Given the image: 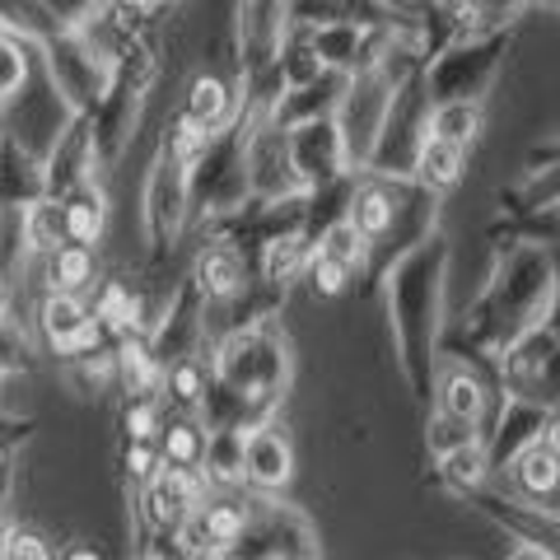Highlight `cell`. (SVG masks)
<instances>
[{"mask_svg":"<svg viewBox=\"0 0 560 560\" xmlns=\"http://www.w3.org/2000/svg\"><path fill=\"white\" fill-rule=\"evenodd\" d=\"M477 121H481V113L471 108V103H444V108L434 113V140L467 145V140L477 136Z\"/></svg>","mask_w":560,"mask_h":560,"instance_id":"4fadbf2b","label":"cell"},{"mask_svg":"<svg viewBox=\"0 0 560 560\" xmlns=\"http://www.w3.org/2000/svg\"><path fill=\"white\" fill-rule=\"evenodd\" d=\"M187 113L197 127H215V121H224V113H230V90L210 75L197 80L191 84V98H187Z\"/></svg>","mask_w":560,"mask_h":560,"instance_id":"7c38bea8","label":"cell"},{"mask_svg":"<svg viewBox=\"0 0 560 560\" xmlns=\"http://www.w3.org/2000/svg\"><path fill=\"white\" fill-rule=\"evenodd\" d=\"M364 253H370V238H364L355 224H337V230L327 234V243H323V257H331V261H341V267L350 271V267H360L364 261Z\"/></svg>","mask_w":560,"mask_h":560,"instance_id":"ac0fdd59","label":"cell"},{"mask_svg":"<svg viewBox=\"0 0 560 560\" xmlns=\"http://www.w3.org/2000/svg\"><path fill=\"white\" fill-rule=\"evenodd\" d=\"M20 80H24V61H20V51H14V47H0V94L20 90Z\"/></svg>","mask_w":560,"mask_h":560,"instance_id":"603a6c76","label":"cell"},{"mask_svg":"<svg viewBox=\"0 0 560 560\" xmlns=\"http://www.w3.org/2000/svg\"><path fill=\"white\" fill-rule=\"evenodd\" d=\"M440 481L453 490V495H477V490L490 481V458H486V444H467L458 453L440 458Z\"/></svg>","mask_w":560,"mask_h":560,"instance_id":"52a82bcc","label":"cell"},{"mask_svg":"<svg viewBox=\"0 0 560 560\" xmlns=\"http://www.w3.org/2000/svg\"><path fill=\"white\" fill-rule=\"evenodd\" d=\"M308 280H313V290H318L323 300H337V294L346 290L350 271L341 267V261H331V257H318V261H313V271H308Z\"/></svg>","mask_w":560,"mask_h":560,"instance_id":"d6986e66","label":"cell"},{"mask_svg":"<svg viewBox=\"0 0 560 560\" xmlns=\"http://www.w3.org/2000/svg\"><path fill=\"white\" fill-rule=\"evenodd\" d=\"M463 178V145H448V140H425L420 145V183L425 187H453Z\"/></svg>","mask_w":560,"mask_h":560,"instance_id":"9c48e42d","label":"cell"},{"mask_svg":"<svg viewBox=\"0 0 560 560\" xmlns=\"http://www.w3.org/2000/svg\"><path fill=\"white\" fill-rule=\"evenodd\" d=\"M350 224H355L364 238H383L393 230V197L383 187H364L355 197V215H350Z\"/></svg>","mask_w":560,"mask_h":560,"instance_id":"8fae6325","label":"cell"},{"mask_svg":"<svg viewBox=\"0 0 560 560\" xmlns=\"http://www.w3.org/2000/svg\"><path fill=\"white\" fill-rule=\"evenodd\" d=\"M440 411L477 430L481 416H486V383L477 374H467L463 364H448L444 378H440Z\"/></svg>","mask_w":560,"mask_h":560,"instance_id":"5b68a950","label":"cell"},{"mask_svg":"<svg viewBox=\"0 0 560 560\" xmlns=\"http://www.w3.org/2000/svg\"><path fill=\"white\" fill-rule=\"evenodd\" d=\"M504 471H510V481H514L510 495L556 510V500H560V453L556 448H547V444L537 440V444L523 448Z\"/></svg>","mask_w":560,"mask_h":560,"instance_id":"3957f363","label":"cell"},{"mask_svg":"<svg viewBox=\"0 0 560 560\" xmlns=\"http://www.w3.org/2000/svg\"><path fill=\"white\" fill-rule=\"evenodd\" d=\"M57 234H61L57 210H51V206H38V210H33V215H28V243H33V248L51 253V248H57Z\"/></svg>","mask_w":560,"mask_h":560,"instance_id":"ffe728a7","label":"cell"},{"mask_svg":"<svg viewBox=\"0 0 560 560\" xmlns=\"http://www.w3.org/2000/svg\"><path fill=\"white\" fill-rule=\"evenodd\" d=\"M90 271H94L90 248H57L51 253V285H57V294L80 290L84 280H90Z\"/></svg>","mask_w":560,"mask_h":560,"instance_id":"9a60e30c","label":"cell"},{"mask_svg":"<svg viewBox=\"0 0 560 560\" xmlns=\"http://www.w3.org/2000/svg\"><path fill=\"white\" fill-rule=\"evenodd\" d=\"M197 276H201V290L215 294V300H230V294L243 285V261L234 248H210L197 261Z\"/></svg>","mask_w":560,"mask_h":560,"instance_id":"ba28073f","label":"cell"},{"mask_svg":"<svg viewBox=\"0 0 560 560\" xmlns=\"http://www.w3.org/2000/svg\"><path fill=\"white\" fill-rule=\"evenodd\" d=\"M127 425H131V440H136V444L150 440V434H154V411H150V407H136V411L127 416Z\"/></svg>","mask_w":560,"mask_h":560,"instance_id":"cb8c5ba5","label":"cell"},{"mask_svg":"<svg viewBox=\"0 0 560 560\" xmlns=\"http://www.w3.org/2000/svg\"><path fill=\"white\" fill-rule=\"evenodd\" d=\"M425 444H430V453H434V458H448V453H458V448H467V444H477V430L440 411V416L430 420V434H425Z\"/></svg>","mask_w":560,"mask_h":560,"instance_id":"2e32d148","label":"cell"},{"mask_svg":"<svg viewBox=\"0 0 560 560\" xmlns=\"http://www.w3.org/2000/svg\"><path fill=\"white\" fill-rule=\"evenodd\" d=\"M66 560H103V556H98V551H94V547H75V551H70V556H66Z\"/></svg>","mask_w":560,"mask_h":560,"instance_id":"4316f807","label":"cell"},{"mask_svg":"<svg viewBox=\"0 0 560 560\" xmlns=\"http://www.w3.org/2000/svg\"><path fill=\"white\" fill-rule=\"evenodd\" d=\"M243 477H248L257 490H280L294 477V448L290 434L280 425H257L243 440Z\"/></svg>","mask_w":560,"mask_h":560,"instance_id":"7a4b0ae2","label":"cell"},{"mask_svg":"<svg viewBox=\"0 0 560 560\" xmlns=\"http://www.w3.org/2000/svg\"><path fill=\"white\" fill-rule=\"evenodd\" d=\"M43 327H47L51 341L70 350V346H75V337H80V331L90 327V323H84V308L70 300V294H51V300L43 304Z\"/></svg>","mask_w":560,"mask_h":560,"instance_id":"30bf717a","label":"cell"},{"mask_svg":"<svg viewBox=\"0 0 560 560\" xmlns=\"http://www.w3.org/2000/svg\"><path fill=\"white\" fill-rule=\"evenodd\" d=\"M197 500H201V481L191 477V471L164 463V471L145 490V514L154 528H178V523L197 510Z\"/></svg>","mask_w":560,"mask_h":560,"instance_id":"277c9868","label":"cell"},{"mask_svg":"<svg viewBox=\"0 0 560 560\" xmlns=\"http://www.w3.org/2000/svg\"><path fill=\"white\" fill-rule=\"evenodd\" d=\"M168 383H173V393H178V401H187V407H191V401H201V388H206V378H201V370H197V364H178V370H173L168 374Z\"/></svg>","mask_w":560,"mask_h":560,"instance_id":"44dd1931","label":"cell"},{"mask_svg":"<svg viewBox=\"0 0 560 560\" xmlns=\"http://www.w3.org/2000/svg\"><path fill=\"white\" fill-rule=\"evenodd\" d=\"M206 434L197 430V425H173L168 430V444H164V453H168V467H183V471H191L197 463H206Z\"/></svg>","mask_w":560,"mask_h":560,"instance_id":"e0dca14e","label":"cell"},{"mask_svg":"<svg viewBox=\"0 0 560 560\" xmlns=\"http://www.w3.org/2000/svg\"><path fill=\"white\" fill-rule=\"evenodd\" d=\"M201 518V533H206V547L224 556V551H234L243 533H248V523H253V510L248 504H238V500H215V504H206V510H197Z\"/></svg>","mask_w":560,"mask_h":560,"instance_id":"8992f818","label":"cell"},{"mask_svg":"<svg viewBox=\"0 0 560 560\" xmlns=\"http://www.w3.org/2000/svg\"><path fill=\"white\" fill-rule=\"evenodd\" d=\"M504 560H551V556H541V551H533V547H514Z\"/></svg>","mask_w":560,"mask_h":560,"instance_id":"484cf974","label":"cell"},{"mask_svg":"<svg viewBox=\"0 0 560 560\" xmlns=\"http://www.w3.org/2000/svg\"><path fill=\"white\" fill-rule=\"evenodd\" d=\"M61 230H66L70 238H75V248H90V243L103 234V206H98V197H80V201H70V206H66Z\"/></svg>","mask_w":560,"mask_h":560,"instance_id":"5bb4252c","label":"cell"},{"mask_svg":"<svg viewBox=\"0 0 560 560\" xmlns=\"http://www.w3.org/2000/svg\"><path fill=\"white\" fill-rule=\"evenodd\" d=\"M477 510L495 523V528L510 533L518 547H533L541 556L560 560V510H547V504H528L510 495V490H477V495H467Z\"/></svg>","mask_w":560,"mask_h":560,"instance_id":"6da1fadb","label":"cell"},{"mask_svg":"<svg viewBox=\"0 0 560 560\" xmlns=\"http://www.w3.org/2000/svg\"><path fill=\"white\" fill-rule=\"evenodd\" d=\"M127 463H131V471H136V477H150V467H154V453H150L145 444H136Z\"/></svg>","mask_w":560,"mask_h":560,"instance_id":"d4e9b609","label":"cell"},{"mask_svg":"<svg viewBox=\"0 0 560 560\" xmlns=\"http://www.w3.org/2000/svg\"><path fill=\"white\" fill-rule=\"evenodd\" d=\"M5 560H51V551H47V541H43V537L14 533V537H10V547H5Z\"/></svg>","mask_w":560,"mask_h":560,"instance_id":"7402d4cb","label":"cell"}]
</instances>
